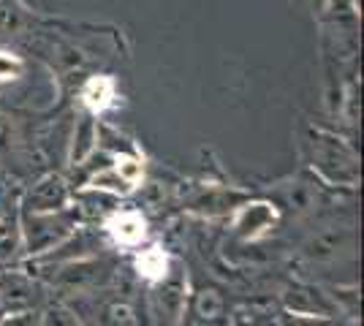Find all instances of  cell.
<instances>
[{
  "label": "cell",
  "instance_id": "5",
  "mask_svg": "<svg viewBox=\"0 0 364 326\" xmlns=\"http://www.w3.org/2000/svg\"><path fill=\"white\" fill-rule=\"evenodd\" d=\"M79 98H82V107L90 114H104L117 104V82L107 74H95L82 85Z\"/></svg>",
  "mask_w": 364,
  "mask_h": 326
},
{
  "label": "cell",
  "instance_id": "11",
  "mask_svg": "<svg viewBox=\"0 0 364 326\" xmlns=\"http://www.w3.org/2000/svg\"><path fill=\"white\" fill-rule=\"evenodd\" d=\"M136 269L141 278L152 280V283H161V280L168 275V259L161 248H150L144 253H139L136 259Z\"/></svg>",
  "mask_w": 364,
  "mask_h": 326
},
{
  "label": "cell",
  "instance_id": "10",
  "mask_svg": "<svg viewBox=\"0 0 364 326\" xmlns=\"http://www.w3.org/2000/svg\"><path fill=\"white\" fill-rule=\"evenodd\" d=\"M28 77V63L22 55H16L11 49H0V93L11 90L16 85H22Z\"/></svg>",
  "mask_w": 364,
  "mask_h": 326
},
{
  "label": "cell",
  "instance_id": "13",
  "mask_svg": "<svg viewBox=\"0 0 364 326\" xmlns=\"http://www.w3.org/2000/svg\"><path fill=\"white\" fill-rule=\"evenodd\" d=\"M112 169L117 171V174H120L122 180H125L131 188L139 185V183H141V177H144V163H141V158H139L136 153H117Z\"/></svg>",
  "mask_w": 364,
  "mask_h": 326
},
{
  "label": "cell",
  "instance_id": "17",
  "mask_svg": "<svg viewBox=\"0 0 364 326\" xmlns=\"http://www.w3.org/2000/svg\"><path fill=\"white\" fill-rule=\"evenodd\" d=\"M41 326H79V321L74 313H68L65 308H52V310H46Z\"/></svg>",
  "mask_w": 364,
  "mask_h": 326
},
{
  "label": "cell",
  "instance_id": "14",
  "mask_svg": "<svg viewBox=\"0 0 364 326\" xmlns=\"http://www.w3.org/2000/svg\"><path fill=\"white\" fill-rule=\"evenodd\" d=\"M101 324L104 326H136V315L131 305L125 302H112L101 310Z\"/></svg>",
  "mask_w": 364,
  "mask_h": 326
},
{
  "label": "cell",
  "instance_id": "6",
  "mask_svg": "<svg viewBox=\"0 0 364 326\" xmlns=\"http://www.w3.org/2000/svg\"><path fill=\"white\" fill-rule=\"evenodd\" d=\"M107 232L114 237L117 245L134 248L147 237V223L136 210H120L107 220Z\"/></svg>",
  "mask_w": 364,
  "mask_h": 326
},
{
  "label": "cell",
  "instance_id": "8",
  "mask_svg": "<svg viewBox=\"0 0 364 326\" xmlns=\"http://www.w3.org/2000/svg\"><path fill=\"white\" fill-rule=\"evenodd\" d=\"M107 264L101 261H87V259H74V261H65L58 283L68 286V288H87V286H95L98 280L107 275Z\"/></svg>",
  "mask_w": 364,
  "mask_h": 326
},
{
  "label": "cell",
  "instance_id": "18",
  "mask_svg": "<svg viewBox=\"0 0 364 326\" xmlns=\"http://www.w3.org/2000/svg\"><path fill=\"white\" fill-rule=\"evenodd\" d=\"M0 326H33L31 313H9L6 321H0Z\"/></svg>",
  "mask_w": 364,
  "mask_h": 326
},
{
  "label": "cell",
  "instance_id": "2",
  "mask_svg": "<svg viewBox=\"0 0 364 326\" xmlns=\"http://www.w3.org/2000/svg\"><path fill=\"white\" fill-rule=\"evenodd\" d=\"M313 156H316V166L329 180H340V183L356 180V156L343 139L323 131H313Z\"/></svg>",
  "mask_w": 364,
  "mask_h": 326
},
{
  "label": "cell",
  "instance_id": "3",
  "mask_svg": "<svg viewBox=\"0 0 364 326\" xmlns=\"http://www.w3.org/2000/svg\"><path fill=\"white\" fill-rule=\"evenodd\" d=\"M38 302V288L22 272H0V310L28 313Z\"/></svg>",
  "mask_w": 364,
  "mask_h": 326
},
{
  "label": "cell",
  "instance_id": "7",
  "mask_svg": "<svg viewBox=\"0 0 364 326\" xmlns=\"http://www.w3.org/2000/svg\"><path fill=\"white\" fill-rule=\"evenodd\" d=\"M95 147H98V120H95V114L85 112V114H79V120H76V125H74L71 163H74V166H82V163L95 153Z\"/></svg>",
  "mask_w": 364,
  "mask_h": 326
},
{
  "label": "cell",
  "instance_id": "16",
  "mask_svg": "<svg viewBox=\"0 0 364 326\" xmlns=\"http://www.w3.org/2000/svg\"><path fill=\"white\" fill-rule=\"evenodd\" d=\"M196 313L201 318H218L223 313V299L218 291H204L196 299Z\"/></svg>",
  "mask_w": 364,
  "mask_h": 326
},
{
  "label": "cell",
  "instance_id": "1",
  "mask_svg": "<svg viewBox=\"0 0 364 326\" xmlns=\"http://www.w3.org/2000/svg\"><path fill=\"white\" fill-rule=\"evenodd\" d=\"M22 234L28 253H49L63 245L74 234V217L60 212H25L22 217Z\"/></svg>",
  "mask_w": 364,
  "mask_h": 326
},
{
  "label": "cell",
  "instance_id": "9",
  "mask_svg": "<svg viewBox=\"0 0 364 326\" xmlns=\"http://www.w3.org/2000/svg\"><path fill=\"white\" fill-rule=\"evenodd\" d=\"M350 245V234L343 229H326V232L316 234L307 242V256L313 259H334L340 250H346Z\"/></svg>",
  "mask_w": 364,
  "mask_h": 326
},
{
  "label": "cell",
  "instance_id": "4",
  "mask_svg": "<svg viewBox=\"0 0 364 326\" xmlns=\"http://www.w3.org/2000/svg\"><path fill=\"white\" fill-rule=\"evenodd\" d=\"M65 204H68V185L58 174H46L44 180L33 185L25 212H60L65 210Z\"/></svg>",
  "mask_w": 364,
  "mask_h": 326
},
{
  "label": "cell",
  "instance_id": "15",
  "mask_svg": "<svg viewBox=\"0 0 364 326\" xmlns=\"http://www.w3.org/2000/svg\"><path fill=\"white\" fill-rule=\"evenodd\" d=\"M166 280V278H164ZM161 308L168 313V318H177L182 308V280H166L161 288Z\"/></svg>",
  "mask_w": 364,
  "mask_h": 326
},
{
  "label": "cell",
  "instance_id": "12",
  "mask_svg": "<svg viewBox=\"0 0 364 326\" xmlns=\"http://www.w3.org/2000/svg\"><path fill=\"white\" fill-rule=\"evenodd\" d=\"M19 242H22L19 220L14 215H3L0 217V264L14 259L16 250H19Z\"/></svg>",
  "mask_w": 364,
  "mask_h": 326
}]
</instances>
